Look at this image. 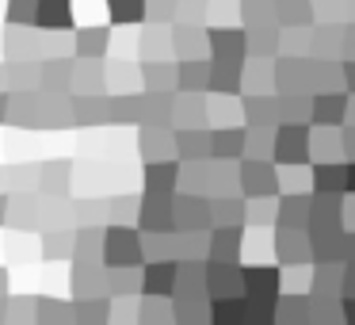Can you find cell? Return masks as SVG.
Instances as JSON below:
<instances>
[{"mask_svg":"<svg viewBox=\"0 0 355 325\" xmlns=\"http://www.w3.org/2000/svg\"><path fill=\"white\" fill-rule=\"evenodd\" d=\"M245 35H248V58H263V62H271V58L279 54V42H283V27L279 24L245 27Z\"/></svg>","mask_w":355,"mask_h":325,"instance_id":"ba28073f","label":"cell"},{"mask_svg":"<svg viewBox=\"0 0 355 325\" xmlns=\"http://www.w3.org/2000/svg\"><path fill=\"white\" fill-rule=\"evenodd\" d=\"M309 126H275V165H306L309 161Z\"/></svg>","mask_w":355,"mask_h":325,"instance_id":"3957f363","label":"cell"},{"mask_svg":"<svg viewBox=\"0 0 355 325\" xmlns=\"http://www.w3.org/2000/svg\"><path fill=\"white\" fill-rule=\"evenodd\" d=\"M347 92H317L309 96V123L321 131H336L347 123Z\"/></svg>","mask_w":355,"mask_h":325,"instance_id":"277c9868","label":"cell"},{"mask_svg":"<svg viewBox=\"0 0 355 325\" xmlns=\"http://www.w3.org/2000/svg\"><path fill=\"white\" fill-rule=\"evenodd\" d=\"M35 27H39V31H69L73 27V4L69 0H39Z\"/></svg>","mask_w":355,"mask_h":325,"instance_id":"52a82bcc","label":"cell"},{"mask_svg":"<svg viewBox=\"0 0 355 325\" xmlns=\"http://www.w3.org/2000/svg\"><path fill=\"white\" fill-rule=\"evenodd\" d=\"M340 153L347 157V161H355V126H340Z\"/></svg>","mask_w":355,"mask_h":325,"instance_id":"cb8c5ba5","label":"cell"},{"mask_svg":"<svg viewBox=\"0 0 355 325\" xmlns=\"http://www.w3.org/2000/svg\"><path fill=\"white\" fill-rule=\"evenodd\" d=\"M309 81H313V58H275L279 96H306Z\"/></svg>","mask_w":355,"mask_h":325,"instance_id":"7a4b0ae2","label":"cell"},{"mask_svg":"<svg viewBox=\"0 0 355 325\" xmlns=\"http://www.w3.org/2000/svg\"><path fill=\"white\" fill-rule=\"evenodd\" d=\"M172 47H176V54L184 58V62L199 58L202 50H207V27H199V24H176V27H172Z\"/></svg>","mask_w":355,"mask_h":325,"instance_id":"30bf717a","label":"cell"},{"mask_svg":"<svg viewBox=\"0 0 355 325\" xmlns=\"http://www.w3.org/2000/svg\"><path fill=\"white\" fill-rule=\"evenodd\" d=\"M275 24L283 31H313L317 27L313 0H275Z\"/></svg>","mask_w":355,"mask_h":325,"instance_id":"5b68a950","label":"cell"},{"mask_svg":"<svg viewBox=\"0 0 355 325\" xmlns=\"http://www.w3.org/2000/svg\"><path fill=\"white\" fill-rule=\"evenodd\" d=\"M340 69H344V92L355 96V62H340Z\"/></svg>","mask_w":355,"mask_h":325,"instance_id":"d4e9b609","label":"cell"},{"mask_svg":"<svg viewBox=\"0 0 355 325\" xmlns=\"http://www.w3.org/2000/svg\"><path fill=\"white\" fill-rule=\"evenodd\" d=\"M241 184H245V192L252 195H271L279 188V172L271 161H245L241 165Z\"/></svg>","mask_w":355,"mask_h":325,"instance_id":"8992f818","label":"cell"},{"mask_svg":"<svg viewBox=\"0 0 355 325\" xmlns=\"http://www.w3.org/2000/svg\"><path fill=\"white\" fill-rule=\"evenodd\" d=\"M42 77H46V85H50V88H58V85L65 88V85L73 81V62H46Z\"/></svg>","mask_w":355,"mask_h":325,"instance_id":"44dd1931","label":"cell"},{"mask_svg":"<svg viewBox=\"0 0 355 325\" xmlns=\"http://www.w3.org/2000/svg\"><path fill=\"white\" fill-rule=\"evenodd\" d=\"M146 77H149V88H153V92H164V88H172V81H176V69H172V65H146Z\"/></svg>","mask_w":355,"mask_h":325,"instance_id":"7402d4cb","label":"cell"},{"mask_svg":"<svg viewBox=\"0 0 355 325\" xmlns=\"http://www.w3.org/2000/svg\"><path fill=\"white\" fill-rule=\"evenodd\" d=\"M340 54H344V62H355V19H347V24H344V42H340Z\"/></svg>","mask_w":355,"mask_h":325,"instance_id":"603a6c76","label":"cell"},{"mask_svg":"<svg viewBox=\"0 0 355 325\" xmlns=\"http://www.w3.org/2000/svg\"><path fill=\"white\" fill-rule=\"evenodd\" d=\"M4 108H8V100H4V96H0V119H4Z\"/></svg>","mask_w":355,"mask_h":325,"instance_id":"4316f807","label":"cell"},{"mask_svg":"<svg viewBox=\"0 0 355 325\" xmlns=\"http://www.w3.org/2000/svg\"><path fill=\"white\" fill-rule=\"evenodd\" d=\"M245 142H248V131L225 126V131L210 134V153L222 157V161H237V157H245Z\"/></svg>","mask_w":355,"mask_h":325,"instance_id":"7c38bea8","label":"cell"},{"mask_svg":"<svg viewBox=\"0 0 355 325\" xmlns=\"http://www.w3.org/2000/svg\"><path fill=\"white\" fill-rule=\"evenodd\" d=\"M176 85L187 96H199L202 88H210V58H191V62L176 65Z\"/></svg>","mask_w":355,"mask_h":325,"instance_id":"9c48e42d","label":"cell"},{"mask_svg":"<svg viewBox=\"0 0 355 325\" xmlns=\"http://www.w3.org/2000/svg\"><path fill=\"white\" fill-rule=\"evenodd\" d=\"M207 54L218 65H245L248 62V35L245 27H210Z\"/></svg>","mask_w":355,"mask_h":325,"instance_id":"6da1fadb","label":"cell"},{"mask_svg":"<svg viewBox=\"0 0 355 325\" xmlns=\"http://www.w3.org/2000/svg\"><path fill=\"white\" fill-rule=\"evenodd\" d=\"M347 192H355V161H347Z\"/></svg>","mask_w":355,"mask_h":325,"instance_id":"484cf974","label":"cell"},{"mask_svg":"<svg viewBox=\"0 0 355 325\" xmlns=\"http://www.w3.org/2000/svg\"><path fill=\"white\" fill-rule=\"evenodd\" d=\"M321 24H347L352 19V0H313Z\"/></svg>","mask_w":355,"mask_h":325,"instance_id":"2e32d148","label":"cell"},{"mask_svg":"<svg viewBox=\"0 0 355 325\" xmlns=\"http://www.w3.org/2000/svg\"><path fill=\"white\" fill-rule=\"evenodd\" d=\"M39 0H8V24L12 27H35Z\"/></svg>","mask_w":355,"mask_h":325,"instance_id":"ac0fdd59","label":"cell"},{"mask_svg":"<svg viewBox=\"0 0 355 325\" xmlns=\"http://www.w3.org/2000/svg\"><path fill=\"white\" fill-rule=\"evenodd\" d=\"M313 188H317V195H340V192H347V165L321 161L313 169Z\"/></svg>","mask_w":355,"mask_h":325,"instance_id":"4fadbf2b","label":"cell"},{"mask_svg":"<svg viewBox=\"0 0 355 325\" xmlns=\"http://www.w3.org/2000/svg\"><path fill=\"white\" fill-rule=\"evenodd\" d=\"M241 19H245V27L275 24V0H241Z\"/></svg>","mask_w":355,"mask_h":325,"instance_id":"9a60e30c","label":"cell"},{"mask_svg":"<svg viewBox=\"0 0 355 325\" xmlns=\"http://www.w3.org/2000/svg\"><path fill=\"white\" fill-rule=\"evenodd\" d=\"M107 47H111L107 27H80L77 39H73V50H77V58H85V62H100V58L107 54Z\"/></svg>","mask_w":355,"mask_h":325,"instance_id":"8fae6325","label":"cell"},{"mask_svg":"<svg viewBox=\"0 0 355 325\" xmlns=\"http://www.w3.org/2000/svg\"><path fill=\"white\" fill-rule=\"evenodd\" d=\"M107 12H111V24L130 27L146 19V0H107Z\"/></svg>","mask_w":355,"mask_h":325,"instance_id":"5bb4252c","label":"cell"},{"mask_svg":"<svg viewBox=\"0 0 355 325\" xmlns=\"http://www.w3.org/2000/svg\"><path fill=\"white\" fill-rule=\"evenodd\" d=\"M176 142H180V153L184 157H207L210 153V134L207 131H180Z\"/></svg>","mask_w":355,"mask_h":325,"instance_id":"e0dca14e","label":"cell"},{"mask_svg":"<svg viewBox=\"0 0 355 325\" xmlns=\"http://www.w3.org/2000/svg\"><path fill=\"white\" fill-rule=\"evenodd\" d=\"M207 8H210V0H180V16L176 24H199L207 19Z\"/></svg>","mask_w":355,"mask_h":325,"instance_id":"ffe728a7","label":"cell"},{"mask_svg":"<svg viewBox=\"0 0 355 325\" xmlns=\"http://www.w3.org/2000/svg\"><path fill=\"white\" fill-rule=\"evenodd\" d=\"M172 184H176V165H153L149 169V192L164 195L172 192Z\"/></svg>","mask_w":355,"mask_h":325,"instance_id":"d6986e66","label":"cell"}]
</instances>
